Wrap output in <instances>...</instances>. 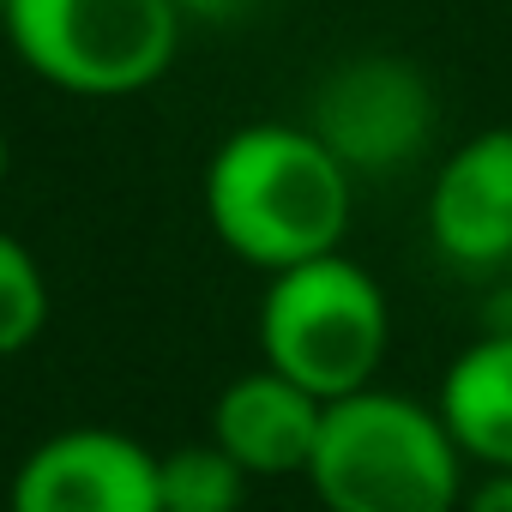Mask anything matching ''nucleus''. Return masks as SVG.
I'll list each match as a JSON object with an SVG mask.
<instances>
[{"label":"nucleus","mask_w":512,"mask_h":512,"mask_svg":"<svg viewBox=\"0 0 512 512\" xmlns=\"http://www.w3.org/2000/svg\"><path fill=\"white\" fill-rule=\"evenodd\" d=\"M356 187L362 181L308 133V121H247L205 157L199 205L229 260L278 278L344 253Z\"/></svg>","instance_id":"obj_1"},{"label":"nucleus","mask_w":512,"mask_h":512,"mask_svg":"<svg viewBox=\"0 0 512 512\" xmlns=\"http://www.w3.org/2000/svg\"><path fill=\"white\" fill-rule=\"evenodd\" d=\"M308 488L326 512H458L470 464L446 434L434 398L362 386L326 404Z\"/></svg>","instance_id":"obj_2"},{"label":"nucleus","mask_w":512,"mask_h":512,"mask_svg":"<svg viewBox=\"0 0 512 512\" xmlns=\"http://www.w3.org/2000/svg\"><path fill=\"white\" fill-rule=\"evenodd\" d=\"M253 332L266 368L308 386L320 404H338L362 386H380L392 350V302L362 260L326 253L266 278Z\"/></svg>","instance_id":"obj_3"},{"label":"nucleus","mask_w":512,"mask_h":512,"mask_svg":"<svg viewBox=\"0 0 512 512\" xmlns=\"http://www.w3.org/2000/svg\"><path fill=\"white\" fill-rule=\"evenodd\" d=\"M175 0H7V49L61 97L121 103L169 79L181 55Z\"/></svg>","instance_id":"obj_4"},{"label":"nucleus","mask_w":512,"mask_h":512,"mask_svg":"<svg viewBox=\"0 0 512 512\" xmlns=\"http://www.w3.org/2000/svg\"><path fill=\"white\" fill-rule=\"evenodd\" d=\"M302 121L356 181H386L428 157L440 133V91L410 55L362 49L320 73Z\"/></svg>","instance_id":"obj_5"},{"label":"nucleus","mask_w":512,"mask_h":512,"mask_svg":"<svg viewBox=\"0 0 512 512\" xmlns=\"http://www.w3.org/2000/svg\"><path fill=\"white\" fill-rule=\"evenodd\" d=\"M7 512H163L157 452L103 422L55 428L19 458Z\"/></svg>","instance_id":"obj_6"},{"label":"nucleus","mask_w":512,"mask_h":512,"mask_svg":"<svg viewBox=\"0 0 512 512\" xmlns=\"http://www.w3.org/2000/svg\"><path fill=\"white\" fill-rule=\"evenodd\" d=\"M422 223L452 272L506 278L512 266V127H482L440 157L428 199H422Z\"/></svg>","instance_id":"obj_7"},{"label":"nucleus","mask_w":512,"mask_h":512,"mask_svg":"<svg viewBox=\"0 0 512 512\" xmlns=\"http://www.w3.org/2000/svg\"><path fill=\"white\" fill-rule=\"evenodd\" d=\"M320 422L326 404L284 380L278 368H247L235 374L217 398H211V446H223L253 482H284V476H308L314 446H320Z\"/></svg>","instance_id":"obj_8"},{"label":"nucleus","mask_w":512,"mask_h":512,"mask_svg":"<svg viewBox=\"0 0 512 512\" xmlns=\"http://www.w3.org/2000/svg\"><path fill=\"white\" fill-rule=\"evenodd\" d=\"M446 434L482 476H512V320L470 338L434 392Z\"/></svg>","instance_id":"obj_9"},{"label":"nucleus","mask_w":512,"mask_h":512,"mask_svg":"<svg viewBox=\"0 0 512 512\" xmlns=\"http://www.w3.org/2000/svg\"><path fill=\"white\" fill-rule=\"evenodd\" d=\"M253 476L211 440H187L175 452H157V494L163 512H241Z\"/></svg>","instance_id":"obj_10"},{"label":"nucleus","mask_w":512,"mask_h":512,"mask_svg":"<svg viewBox=\"0 0 512 512\" xmlns=\"http://www.w3.org/2000/svg\"><path fill=\"white\" fill-rule=\"evenodd\" d=\"M49 314H55V290L43 260L13 229H0V362L25 356L49 332Z\"/></svg>","instance_id":"obj_11"},{"label":"nucleus","mask_w":512,"mask_h":512,"mask_svg":"<svg viewBox=\"0 0 512 512\" xmlns=\"http://www.w3.org/2000/svg\"><path fill=\"white\" fill-rule=\"evenodd\" d=\"M266 0H175L181 25H211V31H229V25H247Z\"/></svg>","instance_id":"obj_12"},{"label":"nucleus","mask_w":512,"mask_h":512,"mask_svg":"<svg viewBox=\"0 0 512 512\" xmlns=\"http://www.w3.org/2000/svg\"><path fill=\"white\" fill-rule=\"evenodd\" d=\"M458 512H512V476H482V482H470V494H464Z\"/></svg>","instance_id":"obj_13"},{"label":"nucleus","mask_w":512,"mask_h":512,"mask_svg":"<svg viewBox=\"0 0 512 512\" xmlns=\"http://www.w3.org/2000/svg\"><path fill=\"white\" fill-rule=\"evenodd\" d=\"M7 175H13V139H7V127H0V187H7Z\"/></svg>","instance_id":"obj_14"},{"label":"nucleus","mask_w":512,"mask_h":512,"mask_svg":"<svg viewBox=\"0 0 512 512\" xmlns=\"http://www.w3.org/2000/svg\"><path fill=\"white\" fill-rule=\"evenodd\" d=\"M0 37H7V0H0Z\"/></svg>","instance_id":"obj_15"},{"label":"nucleus","mask_w":512,"mask_h":512,"mask_svg":"<svg viewBox=\"0 0 512 512\" xmlns=\"http://www.w3.org/2000/svg\"><path fill=\"white\" fill-rule=\"evenodd\" d=\"M506 308H512V266H506Z\"/></svg>","instance_id":"obj_16"}]
</instances>
